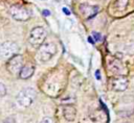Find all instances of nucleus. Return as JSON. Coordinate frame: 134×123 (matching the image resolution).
I'll list each match as a JSON object with an SVG mask.
<instances>
[{"label": "nucleus", "instance_id": "1", "mask_svg": "<svg viewBox=\"0 0 134 123\" xmlns=\"http://www.w3.org/2000/svg\"><path fill=\"white\" fill-rule=\"evenodd\" d=\"M58 47L53 42H44L38 49V59L41 63H46L57 53Z\"/></svg>", "mask_w": 134, "mask_h": 123}, {"label": "nucleus", "instance_id": "2", "mask_svg": "<svg viewBox=\"0 0 134 123\" xmlns=\"http://www.w3.org/2000/svg\"><path fill=\"white\" fill-rule=\"evenodd\" d=\"M37 97V92L35 89L32 88H24L23 90H21L17 97H16V101L17 103L22 106V107H28L29 105L32 104V102L35 101Z\"/></svg>", "mask_w": 134, "mask_h": 123}, {"label": "nucleus", "instance_id": "3", "mask_svg": "<svg viewBox=\"0 0 134 123\" xmlns=\"http://www.w3.org/2000/svg\"><path fill=\"white\" fill-rule=\"evenodd\" d=\"M45 39H46V30L41 26H37L31 29L29 33L28 42L32 47L39 48L44 43Z\"/></svg>", "mask_w": 134, "mask_h": 123}, {"label": "nucleus", "instance_id": "4", "mask_svg": "<svg viewBox=\"0 0 134 123\" xmlns=\"http://www.w3.org/2000/svg\"><path fill=\"white\" fill-rule=\"evenodd\" d=\"M9 15L17 21H27L30 18V11L23 5L14 4L9 7Z\"/></svg>", "mask_w": 134, "mask_h": 123}, {"label": "nucleus", "instance_id": "5", "mask_svg": "<svg viewBox=\"0 0 134 123\" xmlns=\"http://www.w3.org/2000/svg\"><path fill=\"white\" fill-rule=\"evenodd\" d=\"M19 45L15 42L7 41L0 45V56L2 58H10L15 55H17L19 51Z\"/></svg>", "mask_w": 134, "mask_h": 123}, {"label": "nucleus", "instance_id": "6", "mask_svg": "<svg viewBox=\"0 0 134 123\" xmlns=\"http://www.w3.org/2000/svg\"><path fill=\"white\" fill-rule=\"evenodd\" d=\"M23 67V57L22 55H15L10 58L7 59L6 62V70L13 74V75H19V72L21 70V68Z\"/></svg>", "mask_w": 134, "mask_h": 123}, {"label": "nucleus", "instance_id": "7", "mask_svg": "<svg viewBox=\"0 0 134 123\" xmlns=\"http://www.w3.org/2000/svg\"><path fill=\"white\" fill-rule=\"evenodd\" d=\"M110 84H111V88L113 91L122 92V91L127 90V88L129 85V80L124 75H115L114 77L111 78Z\"/></svg>", "mask_w": 134, "mask_h": 123}, {"label": "nucleus", "instance_id": "8", "mask_svg": "<svg viewBox=\"0 0 134 123\" xmlns=\"http://www.w3.org/2000/svg\"><path fill=\"white\" fill-rule=\"evenodd\" d=\"M79 9H80V13L82 14V16L85 19H90V18H92L93 16L96 15L99 7L97 5H89L87 3H84V4H81L79 6Z\"/></svg>", "mask_w": 134, "mask_h": 123}, {"label": "nucleus", "instance_id": "9", "mask_svg": "<svg viewBox=\"0 0 134 123\" xmlns=\"http://www.w3.org/2000/svg\"><path fill=\"white\" fill-rule=\"evenodd\" d=\"M108 70L113 72L115 75H122L121 72L124 69L120 60L114 57H110V59H108Z\"/></svg>", "mask_w": 134, "mask_h": 123}, {"label": "nucleus", "instance_id": "10", "mask_svg": "<svg viewBox=\"0 0 134 123\" xmlns=\"http://www.w3.org/2000/svg\"><path fill=\"white\" fill-rule=\"evenodd\" d=\"M34 72H35V65L32 63H26L21 68V70L19 72V77L21 79H27L32 76Z\"/></svg>", "mask_w": 134, "mask_h": 123}, {"label": "nucleus", "instance_id": "11", "mask_svg": "<svg viewBox=\"0 0 134 123\" xmlns=\"http://www.w3.org/2000/svg\"><path fill=\"white\" fill-rule=\"evenodd\" d=\"M63 116L67 121H73L76 117V108L70 104L65 105L63 107Z\"/></svg>", "mask_w": 134, "mask_h": 123}, {"label": "nucleus", "instance_id": "12", "mask_svg": "<svg viewBox=\"0 0 134 123\" xmlns=\"http://www.w3.org/2000/svg\"><path fill=\"white\" fill-rule=\"evenodd\" d=\"M130 0H115L114 2V6L117 10H125L129 4Z\"/></svg>", "mask_w": 134, "mask_h": 123}, {"label": "nucleus", "instance_id": "13", "mask_svg": "<svg viewBox=\"0 0 134 123\" xmlns=\"http://www.w3.org/2000/svg\"><path fill=\"white\" fill-rule=\"evenodd\" d=\"M6 95V87L4 83L0 82V97H3Z\"/></svg>", "mask_w": 134, "mask_h": 123}, {"label": "nucleus", "instance_id": "14", "mask_svg": "<svg viewBox=\"0 0 134 123\" xmlns=\"http://www.w3.org/2000/svg\"><path fill=\"white\" fill-rule=\"evenodd\" d=\"M92 36L94 38L93 40L96 41V42H98V41L102 40V35H100V33H98V32H96V31H92Z\"/></svg>", "mask_w": 134, "mask_h": 123}, {"label": "nucleus", "instance_id": "15", "mask_svg": "<svg viewBox=\"0 0 134 123\" xmlns=\"http://www.w3.org/2000/svg\"><path fill=\"white\" fill-rule=\"evenodd\" d=\"M2 123H16V120L14 117H7L2 121Z\"/></svg>", "mask_w": 134, "mask_h": 123}, {"label": "nucleus", "instance_id": "16", "mask_svg": "<svg viewBox=\"0 0 134 123\" xmlns=\"http://www.w3.org/2000/svg\"><path fill=\"white\" fill-rule=\"evenodd\" d=\"M40 123H54V122H53V120H52L51 118H49V117H45V118L42 119V121H41Z\"/></svg>", "mask_w": 134, "mask_h": 123}, {"label": "nucleus", "instance_id": "17", "mask_svg": "<svg viewBox=\"0 0 134 123\" xmlns=\"http://www.w3.org/2000/svg\"><path fill=\"white\" fill-rule=\"evenodd\" d=\"M63 11H64V14H66V15H70V10H69L67 7H63Z\"/></svg>", "mask_w": 134, "mask_h": 123}, {"label": "nucleus", "instance_id": "18", "mask_svg": "<svg viewBox=\"0 0 134 123\" xmlns=\"http://www.w3.org/2000/svg\"><path fill=\"white\" fill-rule=\"evenodd\" d=\"M95 77H96V79H97V80H99V79H100V75H99V70H96V72H95Z\"/></svg>", "mask_w": 134, "mask_h": 123}, {"label": "nucleus", "instance_id": "19", "mask_svg": "<svg viewBox=\"0 0 134 123\" xmlns=\"http://www.w3.org/2000/svg\"><path fill=\"white\" fill-rule=\"evenodd\" d=\"M42 14H43L44 16H49V15H50V11H48V10H46V9H44V10L42 11Z\"/></svg>", "mask_w": 134, "mask_h": 123}, {"label": "nucleus", "instance_id": "20", "mask_svg": "<svg viewBox=\"0 0 134 123\" xmlns=\"http://www.w3.org/2000/svg\"><path fill=\"white\" fill-rule=\"evenodd\" d=\"M88 41H89V43H90V44H94V43H95V42H94V40H93L91 36H89V38H88Z\"/></svg>", "mask_w": 134, "mask_h": 123}]
</instances>
